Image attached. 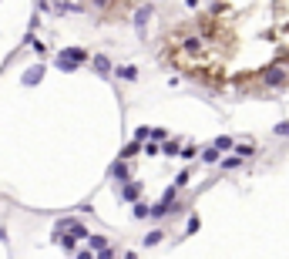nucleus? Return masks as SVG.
<instances>
[{
	"label": "nucleus",
	"mask_w": 289,
	"mask_h": 259,
	"mask_svg": "<svg viewBox=\"0 0 289 259\" xmlns=\"http://www.w3.org/2000/svg\"><path fill=\"white\" fill-rule=\"evenodd\" d=\"M266 84H272V88H276V84H286V71L282 68H272L266 74Z\"/></svg>",
	"instance_id": "f257e3e1"
},
{
	"label": "nucleus",
	"mask_w": 289,
	"mask_h": 259,
	"mask_svg": "<svg viewBox=\"0 0 289 259\" xmlns=\"http://www.w3.org/2000/svg\"><path fill=\"white\" fill-rule=\"evenodd\" d=\"M94 68H98L101 74H108V68H111V64H108V57H94Z\"/></svg>",
	"instance_id": "f03ea898"
},
{
	"label": "nucleus",
	"mask_w": 289,
	"mask_h": 259,
	"mask_svg": "<svg viewBox=\"0 0 289 259\" xmlns=\"http://www.w3.org/2000/svg\"><path fill=\"white\" fill-rule=\"evenodd\" d=\"M67 61H84V51H67Z\"/></svg>",
	"instance_id": "7ed1b4c3"
},
{
	"label": "nucleus",
	"mask_w": 289,
	"mask_h": 259,
	"mask_svg": "<svg viewBox=\"0 0 289 259\" xmlns=\"http://www.w3.org/2000/svg\"><path fill=\"white\" fill-rule=\"evenodd\" d=\"M202 158H205V162H215V158H219V148H209V152H205Z\"/></svg>",
	"instance_id": "20e7f679"
},
{
	"label": "nucleus",
	"mask_w": 289,
	"mask_h": 259,
	"mask_svg": "<svg viewBox=\"0 0 289 259\" xmlns=\"http://www.w3.org/2000/svg\"><path fill=\"white\" fill-rule=\"evenodd\" d=\"M276 135H289V121H282V124H276Z\"/></svg>",
	"instance_id": "39448f33"
},
{
	"label": "nucleus",
	"mask_w": 289,
	"mask_h": 259,
	"mask_svg": "<svg viewBox=\"0 0 289 259\" xmlns=\"http://www.w3.org/2000/svg\"><path fill=\"white\" fill-rule=\"evenodd\" d=\"M78 259H94V256H91V252H81V256Z\"/></svg>",
	"instance_id": "423d86ee"
}]
</instances>
